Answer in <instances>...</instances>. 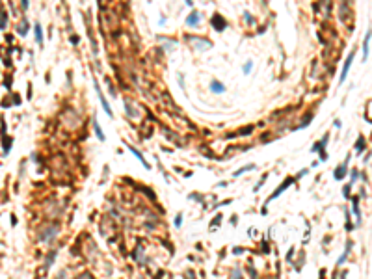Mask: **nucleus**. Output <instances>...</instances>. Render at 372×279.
<instances>
[{"label": "nucleus", "mask_w": 372, "mask_h": 279, "mask_svg": "<svg viewBox=\"0 0 372 279\" xmlns=\"http://www.w3.org/2000/svg\"><path fill=\"white\" fill-rule=\"evenodd\" d=\"M244 71H246V73H249V71H251V62H248L246 65H244Z\"/></svg>", "instance_id": "18"}, {"label": "nucleus", "mask_w": 372, "mask_h": 279, "mask_svg": "<svg viewBox=\"0 0 372 279\" xmlns=\"http://www.w3.org/2000/svg\"><path fill=\"white\" fill-rule=\"evenodd\" d=\"M181 223H182V216H181V214H177V218H175V225H177V227H181Z\"/></svg>", "instance_id": "16"}, {"label": "nucleus", "mask_w": 372, "mask_h": 279, "mask_svg": "<svg viewBox=\"0 0 372 279\" xmlns=\"http://www.w3.org/2000/svg\"><path fill=\"white\" fill-rule=\"evenodd\" d=\"M26 32H28V22H26V21H23V22H21V26H19V34H23V35H24Z\"/></svg>", "instance_id": "14"}, {"label": "nucleus", "mask_w": 372, "mask_h": 279, "mask_svg": "<svg viewBox=\"0 0 372 279\" xmlns=\"http://www.w3.org/2000/svg\"><path fill=\"white\" fill-rule=\"evenodd\" d=\"M0 28H6V13L4 11H0Z\"/></svg>", "instance_id": "15"}, {"label": "nucleus", "mask_w": 372, "mask_h": 279, "mask_svg": "<svg viewBox=\"0 0 372 279\" xmlns=\"http://www.w3.org/2000/svg\"><path fill=\"white\" fill-rule=\"evenodd\" d=\"M368 52H370V32H366V37L363 41V58L368 60Z\"/></svg>", "instance_id": "5"}, {"label": "nucleus", "mask_w": 372, "mask_h": 279, "mask_svg": "<svg viewBox=\"0 0 372 279\" xmlns=\"http://www.w3.org/2000/svg\"><path fill=\"white\" fill-rule=\"evenodd\" d=\"M253 167H255V164H249V166H246V167H242V169H238L236 173H233V175H234V177H240V175L244 173V171H248V169H253Z\"/></svg>", "instance_id": "12"}, {"label": "nucleus", "mask_w": 372, "mask_h": 279, "mask_svg": "<svg viewBox=\"0 0 372 279\" xmlns=\"http://www.w3.org/2000/svg\"><path fill=\"white\" fill-rule=\"evenodd\" d=\"M95 89H97V93H99V99H101V104H103V108H104V112H106V114H108V115H110V117H112V108H110V106H108V100H106V99H104V95H103V91H101V88H99V86H97V84H95Z\"/></svg>", "instance_id": "2"}, {"label": "nucleus", "mask_w": 372, "mask_h": 279, "mask_svg": "<svg viewBox=\"0 0 372 279\" xmlns=\"http://www.w3.org/2000/svg\"><path fill=\"white\" fill-rule=\"evenodd\" d=\"M352 62H354V52H350V56H348V58H346V62H344L342 73H340V82H344V78H346V74H348V69H350Z\"/></svg>", "instance_id": "3"}, {"label": "nucleus", "mask_w": 372, "mask_h": 279, "mask_svg": "<svg viewBox=\"0 0 372 279\" xmlns=\"http://www.w3.org/2000/svg\"><path fill=\"white\" fill-rule=\"evenodd\" d=\"M292 182H294V179H290V177H288V179H285V182H283V184H281V186H279V188H277V190H276V192H274V194H272V195H270V197H268V201H272V199H276V197H277V195H281V194H283V192H285V190H287V186H290V184H292Z\"/></svg>", "instance_id": "1"}, {"label": "nucleus", "mask_w": 372, "mask_h": 279, "mask_svg": "<svg viewBox=\"0 0 372 279\" xmlns=\"http://www.w3.org/2000/svg\"><path fill=\"white\" fill-rule=\"evenodd\" d=\"M212 26H214V28H218V30H223L225 22H223V19H222V17H214V19H212Z\"/></svg>", "instance_id": "10"}, {"label": "nucleus", "mask_w": 372, "mask_h": 279, "mask_svg": "<svg viewBox=\"0 0 372 279\" xmlns=\"http://www.w3.org/2000/svg\"><path fill=\"white\" fill-rule=\"evenodd\" d=\"M199 19H201L199 13H197V11H192V13L186 17V24H188V26H197V21H199Z\"/></svg>", "instance_id": "4"}, {"label": "nucleus", "mask_w": 372, "mask_h": 279, "mask_svg": "<svg viewBox=\"0 0 372 279\" xmlns=\"http://www.w3.org/2000/svg\"><path fill=\"white\" fill-rule=\"evenodd\" d=\"M335 179L337 181H340V179H344V175H346V164H342V166H339L337 169H335Z\"/></svg>", "instance_id": "9"}, {"label": "nucleus", "mask_w": 372, "mask_h": 279, "mask_svg": "<svg viewBox=\"0 0 372 279\" xmlns=\"http://www.w3.org/2000/svg\"><path fill=\"white\" fill-rule=\"evenodd\" d=\"M355 149H357V153H359V155L363 153V149H365V140H363V138H359V140H357V145H355Z\"/></svg>", "instance_id": "13"}, {"label": "nucleus", "mask_w": 372, "mask_h": 279, "mask_svg": "<svg viewBox=\"0 0 372 279\" xmlns=\"http://www.w3.org/2000/svg\"><path fill=\"white\" fill-rule=\"evenodd\" d=\"M210 89L214 91V93H223V91H225V86H222V82H212Z\"/></svg>", "instance_id": "11"}, {"label": "nucleus", "mask_w": 372, "mask_h": 279, "mask_svg": "<svg viewBox=\"0 0 372 279\" xmlns=\"http://www.w3.org/2000/svg\"><path fill=\"white\" fill-rule=\"evenodd\" d=\"M34 32H35V41H37L39 45H43V28H41V24H35Z\"/></svg>", "instance_id": "8"}, {"label": "nucleus", "mask_w": 372, "mask_h": 279, "mask_svg": "<svg viewBox=\"0 0 372 279\" xmlns=\"http://www.w3.org/2000/svg\"><path fill=\"white\" fill-rule=\"evenodd\" d=\"M342 194H344V197H348V195H350V184H348V186H344Z\"/></svg>", "instance_id": "17"}, {"label": "nucleus", "mask_w": 372, "mask_h": 279, "mask_svg": "<svg viewBox=\"0 0 372 279\" xmlns=\"http://www.w3.org/2000/svg\"><path fill=\"white\" fill-rule=\"evenodd\" d=\"M129 149H130V151H132V153H134V155H136V158H138V160L141 162V164H143V167H145V169H151V166H149V164H147V162H145V158H143V155H141V153H140V151H138V149H136V147H129Z\"/></svg>", "instance_id": "6"}, {"label": "nucleus", "mask_w": 372, "mask_h": 279, "mask_svg": "<svg viewBox=\"0 0 372 279\" xmlns=\"http://www.w3.org/2000/svg\"><path fill=\"white\" fill-rule=\"evenodd\" d=\"M93 129H95V134H97V138H99L101 141H104L106 140V136H104V132L101 130V125H99V121L97 119H93Z\"/></svg>", "instance_id": "7"}, {"label": "nucleus", "mask_w": 372, "mask_h": 279, "mask_svg": "<svg viewBox=\"0 0 372 279\" xmlns=\"http://www.w3.org/2000/svg\"><path fill=\"white\" fill-rule=\"evenodd\" d=\"M21 4H23V9H28V0H21Z\"/></svg>", "instance_id": "19"}]
</instances>
